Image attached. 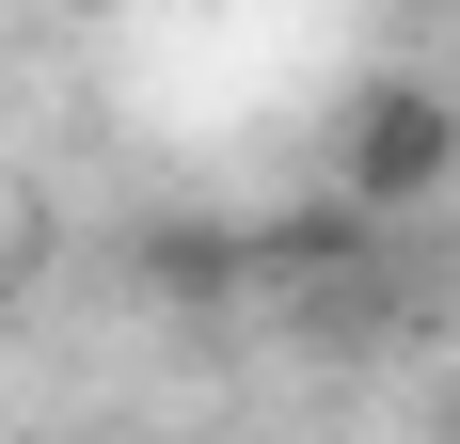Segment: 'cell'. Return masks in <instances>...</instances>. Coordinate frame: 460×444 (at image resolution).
<instances>
[{
  "mask_svg": "<svg viewBox=\"0 0 460 444\" xmlns=\"http://www.w3.org/2000/svg\"><path fill=\"white\" fill-rule=\"evenodd\" d=\"M366 254H381V238L318 191V207H286V222H254V238H238V286H333V270H366Z\"/></svg>",
  "mask_w": 460,
  "mask_h": 444,
  "instance_id": "obj_2",
  "label": "cell"
},
{
  "mask_svg": "<svg viewBox=\"0 0 460 444\" xmlns=\"http://www.w3.org/2000/svg\"><path fill=\"white\" fill-rule=\"evenodd\" d=\"M143 270H159L175 302H223V286H238V222H159V238H143Z\"/></svg>",
  "mask_w": 460,
  "mask_h": 444,
  "instance_id": "obj_3",
  "label": "cell"
},
{
  "mask_svg": "<svg viewBox=\"0 0 460 444\" xmlns=\"http://www.w3.org/2000/svg\"><path fill=\"white\" fill-rule=\"evenodd\" d=\"M445 191H460V95H445V80L349 95V128H333V207L366 222V238H397V222L445 207Z\"/></svg>",
  "mask_w": 460,
  "mask_h": 444,
  "instance_id": "obj_1",
  "label": "cell"
}]
</instances>
